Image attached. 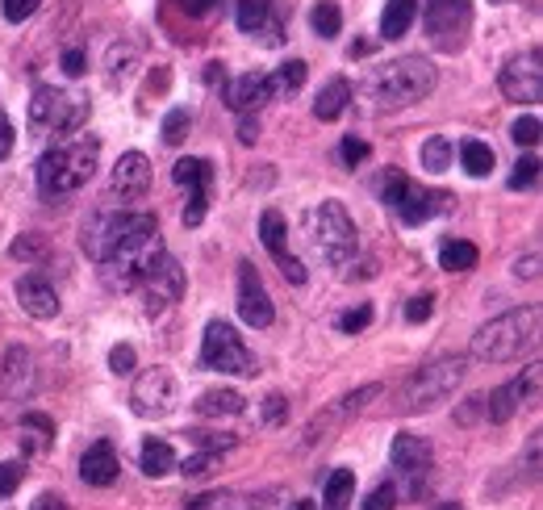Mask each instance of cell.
Wrapping results in <instances>:
<instances>
[{
	"instance_id": "obj_1",
	"label": "cell",
	"mask_w": 543,
	"mask_h": 510,
	"mask_svg": "<svg viewBox=\"0 0 543 510\" xmlns=\"http://www.w3.org/2000/svg\"><path fill=\"white\" fill-rule=\"evenodd\" d=\"M84 251L101 264V276L109 289H138V281L147 276V268L163 255L159 222L151 214H97L84 226Z\"/></svg>"
},
{
	"instance_id": "obj_2",
	"label": "cell",
	"mask_w": 543,
	"mask_h": 510,
	"mask_svg": "<svg viewBox=\"0 0 543 510\" xmlns=\"http://www.w3.org/2000/svg\"><path fill=\"white\" fill-rule=\"evenodd\" d=\"M439 84L431 59L422 55H401V59H389L385 67H376L364 84V101H372L376 113H393V109H406V105H418L422 97H431Z\"/></svg>"
},
{
	"instance_id": "obj_3",
	"label": "cell",
	"mask_w": 543,
	"mask_h": 510,
	"mask_svg": "<svg viewBox=\"0 0 543 510\" xmlns=\"http://www.w3.org/2000/svg\"><path fill=\"white\" fill-rule=\"evenodd\" d=\"M97 164H101V143H97V138H76V143L51 147L38 159V189H42V197L80 193L84 184L97 176Z\"/></svg>"
},
{
	"instance_id": "obj_4",
	"label": "cell",
	"mask_w": 543,
	"mask_h": 510,
	"mask_svg": "<svg viewBox=\"0 0 543 510\" xmlns=\"http://www.w3.org/2000/svg\"><path fill=\"white\" fill-rule=\"evenodd\" d=\"M535 335H539V310L535 306L506 310L498 318H489L485 327L472 335V360H481V364L518 360L535 343Z\"/></svg>"
},
{
	"instance_id": "obj_5",
	"label": "cell",
	"mask_w": 543,
	"mask_h": 510,
	"mask_svg": "<svg viewBox=\"0 0 543 510\" xmlns=\"http://www.w3.org/2000/svg\"><path fill=\"white\" fill-rule=\"evenodd\" d=\"M464 381V360L460 356H443L401 385V414H418V410H431L439 402H447L456 393V385Z\"/></svg>"
},
{
	"instance_id": "obj_6",
	"label": "cell",
	"mask_w": 543,
	"mask_h": 510,
	"mask_svg": "<svg viewBox=\"0 0 543 510\" xmlns=\"http://www.w3.org/2000/svg\"><path fill=\"white\" fill-rule=\"evenodd\" d=\"M310 239L318 247V255L326 264H347L351 255H356L360 239H356V222H351V214L343 210V201H322L314 218H310Z\"/></svg>"
},
{
	"instance_id": "obj_7",
	"label": "cell",
	"mask_w": 543,
	"mask_h": 510,
	"mask_svg": "<svg viewBox=\"0 0 543 510\" xmlns=\"http://www.w3.org/2000/svg\"><path fill=\"white\" fill-rule=\"evenodd\" d=\"M88 122V101L67 88L42 84L30 101V130L34 134H72Z\"/></svg>"
},
{
	"instance_id": "obj_8",
	"label": "cell",
	"mask_w": 543,
	"mask_h": 510,
	"mask_svg": "<svg viewBox=\"0 0 543 510\" xmlns=\"http://www.w3.org/2000/svg\"><path fill=\"white\" fill-rule=\"evenodd\" d=\"M201 368L209 373H230V377H255V356L243 343V335L230 327V322H209L205 327V343H201Z\"/></svg>"
},
{
	"instance_id": "obj_9",
	"label": "cell",
	"mask_w": 543,
	"mask_h": 510,
	"mask_svg": "<svg viewBox=\"0 0 543 510\" xmlns=\"http://www.w3.org/2000/svg\"><path fill=\"white\" fill-rule=\"evenodd\" d=\"M422 26H427V38L435 51L443 55L464 51L468 30H472V0H427Z\"/></svg>"
},
{
	"instance_id": "obj_10",
	"label": "cell",
	"mask_w": 543,
	"mask_h": 510,
	"mask_svg": "<svg viewBox=\"0 0 543 510\" xmlns=\"http://www.w3.org/2000/svg\"><path fill=\"white\" fill-rule=\"evenodd\" d=\"M385 205H393L397 218L406 222V226H422V222H431L447 205V193L418 189V184L406 180L401 172H389V180H385Z\"/></svg>"
},
{
	"instance_id": "obj_11",
	"label": "cell",
	"mask_w": 543,
	"mask_h": 510,
	"mask_svg": "<svg viewBox=\"0 0 543 510\" xmlns=\"http://www.w3.org/2000/svg\"><path fill=\"white\" fill-rule=\"evenodd\" d=\"M176 402H180V389L168 368H147L130 389V410L138 419H168Z\"/></svg>"
},
{
	"instance_id": "obj_12",
	"label": "cell",
	"mask_w": 543,
	"mask_h": 510,
	"mask_svg": "<svg viewBox=\"0 0 543 510\" xmlns=\"http://www.w3.org/2000/svg\"><path fill=\"white\" fill-rule=\"evenodd\" d=\"M502 92H506V101L514 105H535L543 97V55H539V46H531L527 55H514L506 67H502Z\"/></svg>"
},
{
	"instance_id": "obj_13",
	"label": "cell",
	"mask_w": 543,
	"mask_h": 510,
	"mask_svg": "<svg viewBox=\"0 0 543 510\" xmlns=\"http://www.w3.org/2000/svg\"><path fill=\"white\" fill-rule=\"evenodd\" d=\"M389 460H393V469H397V477L406 481V494H422V481H427V473H431V444L427 439H418V435H410V431H401L397 439H393V448H389Z\"/></svg>"
},
{
	"instance_id": "obj_14",
	"label": "cell",
	"mask_w": 543,
	"mask_h": 510,
	"mask_svg": "<svg viewBox=\"0 0 543 510\" xmlns=\"http://www.w3.org/2000/svg\"><path fill=\"white\" fill-rule=\"evenodd\" d=\"M172 180L188 189V205H184V226H201L205 210H209V184H214V164L209 159H180L172 168Z\"/></svg>"
},
{
	"instance_id": "obj_15",
	"label": "cell",
	"mask_w": 543,
	"mask_h": 510,
	"mask_svg": "<svg viewBox=\"0 0 543 510\" xmlns=\"http://www.w3.org/2000/svg\"><path fill=\"white\" fill-rule=\"evenodd\" d=\"M138 289H143V297H147V310H151V314H163L168 306H176L180 293H184V268L172 260L168 251H163L159 260L147 268L143 281H138Z\"/></svg>"
},
{
	"instance_id": "obj_16",
	"label": "cell",
	"mask_w": 543,
	"mask_h": 510,
	"mask_svg": "<svg viewBox=\"0 0 543 510\" xmlns=\"http://www.w3.org/2000/svg\"><path fill=\"white\" fill-rule=\"evenodd\" d=\"M535 393H539V368H527L523 377H514L502 389L489 393L485 398V419L489 423H510L514 414L523 410V402H535Z\"/></svg>"
},
{
	"instance_id": "obj_17",
	"label": "cell",
	"mask_w": 543,
	"mask_h": 510,
	"mask_svg": "<svg viewBox=\"0 0 543 510\" xmlns=\"http://www.w3.org/2000/svg\"><path fill=\"white\" fill-rule=\"evenodd\" d=\"M239 318L247 322V327H255V331L272 327V318H276L272 297H268L264 281H259V272L247 260L239 264Z\"/></svg>"
},
{
	"instance_id": "obj_18",
	"label": "cell",
	"mask_w": 543,
	"mask_h": 510,
	"mask_svg": "<svg viewBox=\"0 0 543 510\" xmlns=\"http://www.w3.org/2000/svg\"><path fill=\"white\" fill-rule=\"evenodd\" d=\"M285 214L280 210H264V218H259V239H264V247L272 251V260L280 264V272H285V281L289 285H305V268H301V260L285 247Z\"/></svg>"
},
{
	"instance_id": "obj_19",
	"label": "cell",
	"mask_w": 543,
	"mask_h": 510,
	"mask_svg": "<svg viewBox=\"0 0 543 510\" xmlns=\"http://www.w3.org/2000/svg\"><path fill=\"white\" fill-rule=\"evenodd\" d=\"M234 21H239V30L247 38H259L264 46H280V42H285V30H280V17H276L272 0H239Z\"/></svg>"
},
{
	"instance_id": "obj_20",
	"label": "cell",
	"mask_w": 543,
	"mask_h": 510,
	"mask_svg": "<svg viewBox=\"0 0 543 510\" xmlns=\"http://www.w3.org/2000/svg\"><path fill=\"white\" fill-rule=\"evenodd\" d=\"M0 393H5L9 402H21L34 393V356L30 347L13 343L5 356H0Z\"/></svg>"
},
{
	"instance_id": "obj_21",
	"label": "cell",
	"mask_w": 543,
	"mask_h": 510,
	"mask_svg": "<svg viewBox=\"0 0 543 510\" xmlns=\"http://www.w3.org/2000/svg\"><path fill=\"white\" fill-rule=\"evenodd\" d=\"M151 189V159L143 151H126L122 159L113 164V176H109V193L122 197V201H134Z\"/></svg>"
},
{
	"instance_id": "obj_22",
	"label": "cell",
	"mask_w": 543,
	"mask_h": 510,
	"mask_svg": "<svg viewBox=\"0 0 543 510\" xmlns=\"http://www.w3.org/2000/svg\"><path fill=\"white\" fill-rule=\"evenodd\" d=\"M272 97H276V84H272L268 72H247V76H239V80L226 84V105H230L234 113H251V109H259V105H268Z\"/></svg>"
},
{
	"instance_id": "obj_23",
	"label": "cell",
	"mask_w": 543,
	"mask_h": 510,
	"mask_svg": "<svg viewBox=\"0 0 543 510\" xmlns=\"http://www.w3.org/2000/svg\"><path fill=\"white\" fill-rule=\"evenodd\" d=\"M17 301H21V310H26L30 318H55L59 314V293L55 285H46L42 276H21L17 281Z\"/></svg>"
},
{
	"instance_id": "obj_24",
	"label": "cell",
	"mask_w": 543,
	"mask_h": 510,
	"mask_svg": "<svg viewBox=\"0 0 543 510\" xmlns=\"http://www.w3.org/2000/svg\"><path fill=\"white\" fill-rule=\"evenodd\" d=\"M117 473H122V465H117V452L109 439H101V444H92L84 456H80V477L88 485H113Z\"/></svg>"
},
{
	"instance_id": "obj_25",
	"label": "cell",
	"mask_w": 543,
	"mask_h": 510,
	"mask_svg": "<svg viewBox=\"0 0 543 510\" xmlns=\"http://www.w3.org/2000/svg\"><path fill=\"white\" fill-rule=\"evenodd\" d=\"M351 97H356V92H351V84L339 76V80H330L322 92H318V101H314V118L318 122H335L339 113L351 105Z\"/></svg>"
},
{
	"instance_id": "obj_26",
	"label": "cell",
	"mask_w": 543,
	"mask_h": 510,
	"mask_svg": "<svg viewBox=\"0 0 543 510\" xmlns=\"http://www.w3.org/2000/svg\"><path fill=\"white\" fill-rule=\"evenodd\" d=\"M414 17H418V0H389L385 13H381V38H389V42L406 38Z\"/></svg>"
},
{
	"instance_id": "obj_27",
	"label": "cell",
	"mask_w": 543,
	"mask_h": 510,
	"mask_svg": "<svg viewBox=\"0 0 543 510\" xmlns=\"http://www.w3.org/2000/svg\"><path fill=\"white\" fill-rule=\"evenodd\" d=\"M138 469H143L147 477H168L176 469V452L172 444H163V439H143V452H138Z\"/></svg>"
},
{
	"instance_id": "obj_28",
	"label": "cell",
	"mask_w": 543,
	"mask_h": 510,
	"mask_svg": "<svg viewBox=\"0 0 543 510\" xmlns=\"http://www.w3.org/2000/svg\"><path fill=\"white\" fill-rule=\"evenodd\" d=\"M477 260H481V251L472 243H464V239H452V243L439 247V268L443 272H472Z\"/></svg>"
},
{
	"instance_id": "obj_29",
	"label": "cell",
	"mask_w": 543,
	"mask_h": 510,
	"mask_svg": "<svg viewBox=\"0 0 543 510\" xmlns=\"http://www.w3.org/2000/svg\"><path fill=\"white\" fill-rule=\"evenodd\" d=\"M197 410L209 414V419H214V414H243V410H247V398H243V393H234V389H205L201 402H197Z\"/></svg>"
},
{
	"instance_id": "obj_30",
	"label": "cell",
	"mask_w": 543,
	"mask_h": 510,
	"mask_svg": "<svg viewBox=\"0 0 543 510\" xmlns=\"http://www.w3.org/2000/svg\"><path fill=\"white\" fill-rule=\"evenodd\" d=\"M310 26L318 38H339L343 30V9L335 5V0H318V5L310 9Z\"/></svg>"
},
{
	"instance_id": "obj_31",
	"label": "cell",
	"mask_w": 543,
	"mask_h": 510,
	"mask_svg": "<svg viewBox=\"0 0 543 510\" xmlns=\"http://www.w3.org/2000/svg\"><path fill=\"white\" fill-rule=\"evenodd\" d=\"M351 490H356V473H351V469H335V473H330V481H326V506L322 510H347Z\"/></svg>"
},
{
	"instance_id": "obj_32",
	"label": "cell",
	"mask_w": 543,
	"mask_h": 510,
	"mask_svg": "<svg viewBox=\"0 0 543 510\" xmlns=\"http://www.w3.org/2000/svg\"><path fill=\"white\" fill-rule=\"evenodd\" d=\"M460 164L468 176H489L493 172V147L489 143H477V138H468L460 147Z\"/></svg>"
},
{
	"instance_id": "obj_33",
	"label": "cell",
	"mask_w": 543,
	"mask_h": 510,
	"mask_svg": "<svg viewBox=\"0 0 543 510\" xmlns=\"http://www.w3.org/2000/svg\"><path fill=\"white\" fill-rule=\"evenodd\" d=\"M452 159H456V147L447 143L443 134H435V138L422 143V168H427V172H447V168H452Z\"/></svg>"
},
{
	"instance_id": "obj_34",
	"label": "cell",
	"mask_w": 543,
	"mask_h": 510,
	"mask_svg": "<svg viewBox=\"0 0 543 510\" xmlns=\"http://www.w3.org/2000/svg\"><path fill=\"white\" fill-rule=\"evenodd\" d=\"M176 469L188 477V481H201V477H209L218 469V452H197V456H188V460H176Z\"/></svg>"
},
{
	"instance_id": "obj_35",
	"label": "cell",
	"mask_w": 543,
	"mask_h": 510,
	"mask_svg": "<svg viewBox=\"0 0 543 510\" xmlns=\"http://www.w3.org/2000/svg\"><path fill=\"white\" fill-rule=\"evenodd\" d=\"M188 126H193V113H188V109H172L168 118H163V143L180 147L184 138H188Z\"/></svg>"
},
{
	"instance_id": "obj_36",
	"label": "cell",
	"mask_w": 543,
	"mask_h": 510,
	"mask_svg": "<svg viewBox=\"0 0 543 510\" xmlns=\"http://www.w3.org/2000/svg\"><path fill=\"white\" fill-rule=\"evenodd\" d=\"M134 59H138L134 46L130 42H117L113 51H109V80H126L134 72Z\"/></svg>"
},
{
	"instance_id": "obj_37",
	"label": "cell",
	"mask_w": 543,
	"mask_h": 510,
	"mask_svg": "<svg viewBox=\"0 0 543 510\" xmlns=\"http://www.w3.org/2000/svg\"><path fill=\"white\" fill-rule=\"evenodd\" d=\"M305 72H310V67H305L301 59H293V63H285V67H280V72L272 76V84H276V92H297V88L305 84Z\"/></svg>"
},
{
	"instance_id": "obj_38",
	"label": "cell",
	"mask_w": 543,
	"mask_h": 510,
	"mask_svg": "<svg viewBox=\"0 0 543 510\" xmlns=\"http://www.w3.org/2000/svg\"><path fill=\"white\" fill-rule=\"evenodd\" d=\"M539 118H535V113H527V118H518L514 126H510V138H514V143L518 147H535L539 143Z\"/></svg>"
},
{
	"instance_id": "obj_39",
	"label": "cell",
	"mask_w": 543,
	"mask_h": 510,
	"mask_svg": "<svg viewBox=\"0 0 543 510\" xmlns=\"http://www.w3.org/2000/svg\"><path fill=\"white\" fill-rule=\"evenodd\" d=\"M539 180V159L527 155V159H518L514 172H510V189H531V184Z\"/></svg>"
},
{
	"instance_id": "obj_40",
	"label": "cell",
	"mask_w": 543,
	"mask_h": 510,
	"mask_svg": "<svg viewBox=\"0 0 543 510\" xmlns=\"http://www.w3.org/2000/svg\"><path fill=\"white\" fill-rule=\"evenodd\" d=\"M21 477H26V465H21V460H0V498L17 494Z\"/></svg>"
},
{
	"instance_id": "obj_41",
	"label": "cell",
	"mask_w": 543,
	"mask_h": 510,
	"mask_svg": "<svg viewBox=\"0 0 543 510\" xmlns=\"http://www.w3.org/2000/svg\"><path fill=\"white\" fill-rule=\"evenodd\" d=\"M9 255H13V260H42V255H46V243L38 239V235H21L13 247H9Z\"/></svg>"
},
{
	"instance_id": "obj_42",
	"label": "cell",
	"mask_w": 543,
	"mask_h": 510,
	"mask_svg": "<svg viewBox=\"0 0 543 510\" xmlns=\"http://www.w3.org/2000/svg\"><path fill=\"white\" fill-rule=\"evenodd\" d=\"M368 143H364V138H356V134H347L343 138V143H339V155H343V164L347 168H356V164H364V159H368Z\"/></svg>"
},
{
	"instance_id": "obj_43",
	"label": "cell",
	"mask_w": 543,
	"mask_h": 510,
	"mask_svg": "<svg viewBox=\"0 0 543 510\" xmlns=\"http://www.w3.org/2000/svg\"><path fill=\"white\" fill-rule=\"evenodd\" d=\"M42 0H0V9H5V21H13V26H21L26 17L38 13Z\"/></svg>"
},
{
	"instance_id": "obj_44",
	"label": "cell",
	"mask_w": 543,
	"mask_h": 510,
	"mask_svg": "<svg viewBox=\"0 0 543 510\" xmlns=\"http://www.w3.org/2000/svg\"><path fill=\"white\" fill-rule=\"evenodd\" d=\"M134 360H138V356H134L130 343H117L113 352H109V368H113L117 377H130V373H134Z\"/></svg>"
},
{
	"instance_id": "obj_45",
	"label": "cell",
	"mask_w": 543,
	"mask_h": 510,
	"mask_svg": "<svg viewBox=\"0 0 543 510\" xmlns=\"http://www.w3.org/2000/svg\"><path fill=\"white\" fill-rule=\"evenodd\" d=\"M372 322V306H356V310H347V314H339V331L343 335H356V331H364Z\"/></svg>"
},
{
	"instance_id": "obj_46",
	"label": "cell",
	"mask_w": 543,
	"mask_h": 510,
	"mask_svg": "<svg viewBox=\"0 0 543 510\" xmlns=\"http://www.w3.org/2000/svg\"><path fill=\"white\" fill-rule=\"evenodd\" d=\"M397 506V485H376V490L368 494V502H364V510H393Z\"/></svg>"
},
{
	"instance_id": "obj_47",
	"label": "cell",
	"mask_w": 543,
	"mask_h": 510,
	"mask_svg": "<svg viewBox=\"0 0 543 510\" xmlns=\"http://www.w3.org/2000/svg\"><path fill=\"white\" fill-rule=\"evenodd\" d=\"M435 314V297L422 293V297H410L406 301V322H427Z\"/></svg>"
},
{
	"instance_id": "obj_48",
	"label": "cell",
	"mask_w": 543,
	"mask_h": 510,
	"mask_svg": "<svg viewBox=\"0 0 543 510\" xmlns=\"http://www.w3.org/2000/svg\"><path fill=\"white\" fill-rule=\"evenodd\" d=\"M285 410H289V402L285 398H280V393H268V398H264V419L276 427V423H285Z\"/></svg>"
},
{
	"instance_id": "obj_49",
	"label": "cell",
	"mask_w": 543,
	"mask_h": 510,
	"mask_svg": "<svg viewBox=\"0 0 543 510\" xmlns=\"http://www.w3.org/2000/svg\"><path fill=\"white\" fill-rule=\"evenodd\" d=\"M21 427H26V431H42V435H55V419H46V414H21Z\"/></svg>"
},
{
	"instance_id": "obj_50",
	"label": "cell",
	"mask_w": 543,
	"mask_h": 510,
	"mask_svg": "<svg viewBox=\"0 0 543 510\" xmlns=\"http://www.w3.org/2000/svg\"><path fill=\"white\" fill-rule=\"evenodd\" d=\"M13 143H17V134H13V122L0 113V159H9L13 155Z\"/></svg>"
},
{
	"instance_id": "obj_51",
	"label": "cell",
	"mask_w": 543,
	"mask_h": 510,
	"mask_svg": "<svg viewBox=\"0 0 543 510\" xmlns=\"http://www.w3.org/2000/svg\"><path fill=\"white\" fill-rule=\"evenodd\" d=\"M63 72H67V76H84V72H88L84 51H67V55H63Z\"/></svg>"
},
{
	"instance_id": "obj_52",
	"label": "cell",
	"mask_w": 543,
	"mask_h": 510,
	"mask_svg": "<svg viewBox=\"0 0 543 510\" xmlns=\"http://www.w3.org/2000/svg\"><path fill=\"white\" fill-rule=\"evenodd\" d=\"M514 276H527V281H535V276H539V251H531L527 260H518V264H514Z\"/></svg>"
},
{
	"instance_id": "obj_53",
	"label": "cell",
	"mask_w": 543,
	"mask_h": 510,
	"mask_svg": "<svg viewBox=\"0 0 543 510\" xmlns=\"http://www.w3.org/2000/svg\"><path fill=\"white\" fill-rule=\"evenodd\" d=\"M30 510H67V502H63L59 494H38Z\"/></svg>"
},
{
	"instance_id": "obj_54",
	"label": "cell",
	"mask_w": 543,
	"mask_h": 510,
	"mask_svg": "<svg viewBox=\"0 0 543 510\" xmlns=\"http://www.w3.org/2000/svg\"><path fill=\"white\" fill-rule=\"evenodd\" d=\"M214 5H218V0H180V9H184V13H193V17H205Z\"/></svg>"
},
{
	"instance_id": "obj_55",
	"label": "cell",
	"mask_w": 543,
	"mask_h": 510,
	"mask_svg": "<svg viewBox=\"0 0 543 510\" xmlns=\"http://www.w3.org/2000/svg\"><path fill=\"white\" fill-rule=\"evenodd\" d=\"M222 510H276L268 498H251V502H234V506H222Z\"/></svg>"
},
{
	"instance_id": "obj_56",
	"label": "cell",
	"mask_w": 543,
	"mask_h": 510,
	"mask_svg": "<svg viewBox=\"0 0 543 510\" xmlns=\"http://www.w3.org/2000/svg\"><path fill=\"white\" fill-rule=\"evenodd\" d=\"M255 138H259V126H255L251 118H243V122H239V143H247V147H251Z\"/></svg>"
},
{
	"instance_id": "obj_57",
	"label": "cell",
	"mask_w": 543,
	"mask_h": 510,
	"mask_svg": "<svg viewBox=\"0 0 543 510\" xmlns=\"http://www.w3.org/2000/svg\"><path fill=\"white\" fill-rule=\"evenodd\" d=\"M293 510H318V506H314V502H297Z\"/></svg>"
},
{
	"instance_id": "obj_58",
	"label": "cell",
	"mask_w": 543,
	"mask_h": 510,
	"mask_svg": "<svg viewBox=\"0 0 543 510\" xmlns=\"http://www.w3.org/2000/svg\"><path fill=\"white\" fill-rule=\"evenodd\" d=\"M439 510H464V506H460V502H443Z\"/></svg>"
}]
</instances>
